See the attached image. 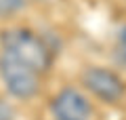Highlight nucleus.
<instances>
[{"instance_id": "6", "label": "nucleus", "mask_w": 126, "mask_h": 120, "mask_svg": "<svg viewBox=\"0 0 126 120\" xmlns=\"http://www.w3.org/2000/svg\"><path fill=\"white\" fill-rule=\"evenodd\" d=\"M13 116H15L13 107H11L9 103L0 101V120H13Z\"/></svg>"}, {"instance_id": "1", "label": "nucleus", "mask_w": 126, "mask_h": 120, "mask_svg": "<svg viewBox=\"0 0 126 120\" xmlns=\"http://www.w3.org/2000/svg\"><path fill=\"white\" fill-rule=\"evenodd\" d=\"M0 44L2 51L15 55L17 59H21L23 63L32 65L34 70H38L40 74H44L46 70L53 63L48 46L44 44V40L38 34L30 30H21V27H15V30H6L0 36Z\"/></svg>"}, {"instance_id": "3", "label": "nucleus", "mask_w": 126, "mask_h": 120, "mask_svg": "<svg viewBox=\"0 0 126 120\" xmlns=\"http://www.w3.org/2000/svg\"><path fill=\"white\" fill-rule=\"evenodd\" d=\"M82 84L88 93H93L97 99L105 103H118L126 93V84L124 80L111 70L105 67H86L82 72Z\"/></svg>"}, {"instance_id": "5", "label": "nucleus", "mask_w": 126, "mask_h": 120, "mask_svg": "<svg viewBox=\"0 0 126 120\" xmlns=\"http://www.w3.org/2000/svg\"><path fill=\"white\" fill-rule=\"evenodd\" d=\"M27 4V0H0V19L13 17L19 11H23Z\"/></svg>"}, {"instance_id": "4", "label": "nucleus", "mask_w": 126, "mask_h": 120, "mask_svg": "<svg viewBox=\"0 0 126 120\" xmlns=\"http://www.w3.org/2000/svg\"><path fill=\"white\" fill-rule=\"evenodd\" d=\"M55 120H90L93 107L86 95H82L78 89H63L55 95L50 103Z\"/></svg>"}, {"instance_id": "2", "label": "nucleus", "mask_w": 126, "mask_h": 120, "mask_svg": "<svg viewBox=\"0 0 126 120\" xmlns=\"http://www.w3.org/2000/svg\"><path fill=\"white\" fill-rule=\"evenodd\" d=\"M40 72L23 63L15 55L0 51V80L4 89L17 99H32L40 91Z\"/></svg>"}]
</instances>
